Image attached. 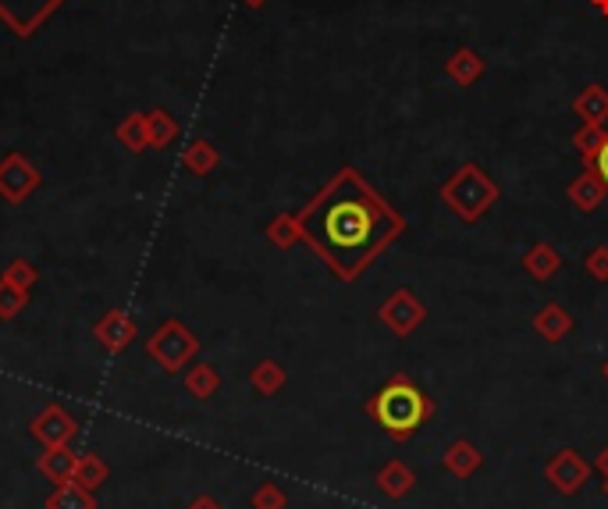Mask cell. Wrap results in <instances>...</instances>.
<instances>
[{
    "label": "cell",
    "mask_w": 608,
    "mask_h": 509,
    "mask_svg": "<svg viewBox=\"0 0 608 509\" xmlns=\"http://www.w3.org/2000/svg\"><path fill=\"white\" fill-rule=\"evenodd\" d=\"M403 214L356 168H342L300 211L303 239L342 282H356L403 236Z\"/></svg>",
    "instance_id": "1"
},
{
    "label": "cell",
    "mask_w": 608,
    "mask_h": 509,
    "mask_svg": "<svg viewBox=\"0 0 608 509\" xmlns=\"http://www.w3.org/2000/svg\"><path fill=\"white\" fill-rule=\"evenodd\" d=\"M367 413L378 421L392 438H409L423 421H431L434 403L427 392L417 389L406 374H395L388 385L367 403Z\"/></svg>",
    "instance_id": "2"
},
{
    "label": "cell",
    "mask_w": 608,
    "mask_h": 509,
    "mask_svg": "<svg viewBox=\"0 0 608 509\" xmlns=\"http://www.w3.org/2000/svg\"><path fill=\"white\" fill-rule=\"evenodd\" d=\"M438 196L445 200V207L456 214L459 221L473 225V221H481L484 214L502 200V189H498L495 178L481 168V164L467 161V164H459V168L445 178L442 189H438Z\"/></svg>",
    "instance_id": "3"
},
{
    "label": "cell",
    "mask_w": 608,
    "mask_h": 509,
    "mask_svg": "<svg viewBox=\"0 0 608 509\" xmlns=\"http://www.w3.org/2000/svg\"><path fill=\"white\" fill-rule=\"evenodd\" d=\"M147 353H150V360L161 367V371L167 374H178V371H186L192 356L200 353V339L189 332V328L182 321H164L157 332H153L147 339Z\"/></svg>",
    "instance_id": "4"
},
{
    "label": "cell",
    "mask_w": 608,
    "mask_h": 509,
    "mask_svg": "<svg viewBox=\"0 0 608 509\" xmlns=\"http://www.w3.org/2000/svg\"><path fill=\"white\" fill-rule=\"evenodd\" d=\"M378 317H381L388 328H392L398 339H406V335H413L427 321V307H423L417 296H413L409 289H395L392 296L381 303Z\"/></svg>",
    "instance_id": "5"
},
{
    "label": "cell",
    "mask_w": 608,
    "mask_h": 509,
    "mask_svg": "<svg viewBox=\"0 0 608 509\" xmlns=\"http://www.w3.org/2000/svg\"><path fill=\"white\" fill-rule=\"evenodd\" d=\"M29 435L40 442L43 449H58V445H72V438L79 435V424H75V417L64 410V406L50 403L33 417Z\"/></svg>",
    "instance_id": "6"
},
{
    "label": "cell",
    "mask_w": 608,
    "mask_h": 509,
    "mask_svg": "<svg viewBox=\"0 0 608 509\" xmlns=\"http://www.w3.org/2000/svg\"><path fill=\"white\" fill-rule=\"evenodd\" d=\"M36 189H40V171L33 168V161L22 154H8L0 161V196L8 203H25Z\"/></svg>",
    "instance_id": "7"
},
{
    "label": "cell",
    "mask_w": 608,
    "mask_h": 509,
    "mask_svg": "<svg viewBox=\"0 0 608 509\" xmlns=\"http://www.w3.org/2000/svg\"><path fill=\"white\" fill-rule=\"evenodd\" d=\"M93 335L111 356H118V353H125L136 342V321L125 310H107L93 325Z\"/></svg>",
    "instance_id": "8"
},
{
    "label": "cell",
    "mask_w": 608,
    "mask_h": 509,
    "mask_svg": "<svg viewBox=\"0 0 608 509\" xmlns=\"http://www.w3.org/2000/svg\"><path fill=\"white\" fill-rule=\"evenodd\" d=\"M484 72H487V61H484L481 50H473V47H456L452 50V58L445 61V75L463 89L481 82Z\"/></svg>",
    "instance_id": "9"
},
{
    "label": "cell",
    "mask_w": 608,
    "mask_h": 509,
    "mask_svg": "<svg viewBox=\"0 0 608 509\" xmlns=\"http://www.w3.org/2000/svg\"><path fill=\"white\" fill-rule=\"evenodd\" d=\"M566 196H569V203H573V211L594 214L608 200V189H605V182L594 171H580L573 182H569Z\"/></svg>",
    "instance_id": "10"
},
{
    "label": "cell",
    "mask_w": 608,
    "mask_h": 509,
    "mask_svg": "<svg viewBox=\"0 0 608 509\" xmlns=\"http://www.w3.org/2000/svg\"><path fill=\"white\" fill-rule=\"evenodd\" d=\"M573 114L580 118V125H608V89L591 82L573 97Z\"/></svg>",
    "instance_id": "11"
},
{
    "label": "cell",
    "mask_w": 608,
    "mask_h": 509,
    "mask_svg": "<svg viewBox=\"0 0 608 509\" xmlns=\"http://www.w3.org/2000/svg\"><path fill=\"white\" fill-rule=\"evenodd\" d=\"M548 481L559 492H577L580 485H584L587 481V467L580 463V456L573 453V449H562L559 456H555V460L548 463Z\"/></svg>",
    "instance_id": "12"
},
{
    "label": "cell",
    "mask_w": 608,
    "mask_h": 509,
    "mask_svg": "<svg viewBox=\"0 0 608 509\" xmlns=\"http://www.w3.org/2000/svg\"><path fill=\"white\" fill-rule=\"evenodd\" d=\"M75 463H79V453L72 445H58V449H43V456L36 460V470L50 485H64V481L75 478Z\"/></svg>",
    "instance_id": "13"
},
{
    "label": "cell",
    "mask_w": 608,
    "mask_h": 509,
    "mask_svg": "<svg viewBox=\"0 0 608 509\" xmlns=\"http://www.w3.org/2000/svg\"><path fill=\"white\" fill-rule=\"evenodd\" d=\"M534 332L545 342H562L573 332V314H569L562 303H548V307L534 317Z\"/></svg>",
    "instance_id": "14"
},
{
    "label": "cell",
    "mask_w": 608,
    "mask_h": 509,
    "mask_svg": "<svg viewBox=\"0 0 608 509\" xmlns=\"http://www.w3.org/2000/svg\"><path fill=\"white\" fill-rule=\"evenodd\" d=\"M43 509H97V495L83 488L79 481H64V485H54V492L47 495Z\"/></svg>",
    "instance_id": "15"
},
{
    "label": "cell",
    "mask_w": 608,
    "mask_h": 509,
    "mask_svg": "<svg viewBox=\"0 0 608 509\" xmlns=\"http://www.w3.org/2000/svg\"><path fill=\"white\" fill-rule=\"evenodd\" d=\"M523 267L537 278V282H548V278L562 267V257H559V250H555L552 243H534L527 250Z\"/></svg>",
    "instance_id": "16"
},
{
    "label": "cell",
    "mask_w": 608,
    "mask_h": 509,
    "mask_svg": "<svg viewBox=\"0 0 608 509\" xmlns=\"http://www.w3.org/2000/svg\"><path fill=\"white\" fill-rule=\"evenodd\" d=\"M217 161H221V154H217V147L211 143V139H192V143L186 147L182 154V168L189 175H211L217 168Z\"/></svg>",
    "instance_id": "17"
},
{
    "label": "cell",
    "mask_w": 608,
    "mask_h": 509,
    "mask_svg": "<svg viewBox=\"0 0 608 509\" xmlns=\"http://www.w3.org/2000/svg\"><path fill=\"white\" fill-rule=\"evenodd\" d=\"M178 122L167 111H147V136L153 150H167L178 139Z\"/></svg>",
    "instance_id": "18"
},
{
    "label": "cell",
    "mask_w": 608,
    "mask_h": 509,
    "mask_svg": "<svg viewBox=\"0 0 608 509\" xmlns=\"http://www.w3.org/2000/svg\"><path fill=\"white\" fill-rule=\"evenodd\" d=\"M284 367L278 360H261L250 371V385L261 392V396H278V392L284 389Z\"/></svg>",
    "instance_id": "19"
},
{
    "label": "cell",
    "mask_w": 608,
    "mask_h": 509,
    "mask_svg": "<svg viewBox=\"0 0 608 509\" xmlns=\"http://www.w3.org/2000/svg\"><path fill=\"white\" fill-rule=\"evenodd\" d=\"M217 389H221V374H217L211 364H197V367H189V371H186V392H189V396L211 399Z\"/></svg>",
    "instance_id": "20"
},
{
    "label": "cell",
    "mask_w": 608,
    "mask_h": 509,
    "mask_svg": "<svg viewBox=\"0 0 608 509\" xmlns=\"http://www.w3.org/2000/svg\"><path fill=\"white\" fill-rule=\"evenodd\" d=\"M107 478H111L107 463H103L97 453H86V456H79V463H75V478L72 481H79L83 488L97 492L100 485H107Z\"/></svg>",
    "instance_id": "21"
},
{
    "label": "cell",
    "mask_w": 608,
    "mask_h": 509,
    "mask_svg": "<svg viewBox=\"0 0 608 509\" xmlns=\"http://www.w3.org/2000/svg\"><path fill=\"white\" fill-rule=\"evenodd\" d=\"M25 307H29V289L0 278V321H15Z\"/></svg>",
    "instance_id": "22"
},
{
    "label": "cell",
    "mask_w": 608,
    "mask_h": 509,
    "mask_svg": "<svg viewBox=\"0 0 608 509\" xmlns=\"http://www.w3.org/2000/svg\"><path fill=\"white\" fill-rule=\"evenodd\" d=\"M118 143L125 150H132V154H139V150L150 147V136H147V114H128V118L118 125Z\"/></svg>",
    "instance_id": "23"
},
{
    "label": "cell",
    "mask_w": 608,
    "mask_h": 509,
    "mask_svg": "<svg viewBox=\"0 0 608 509\" xmlns=\"http://www.w3.org/2000/svg\"><path fill=\"white\" fill-rule=\"evenodd\" d=\"M267 239L275 246H281V250H289L295 239H303V232H300V214H281V218H275L267 225Z\"/></svg>",
    "instance_id": "24"
},
{
    "label": "cell",
    "mask_w": 608,
    "mask_h": 509,
    "mask_svg": "<svg viewBox=\"0 0 608 509\" xmlns=\"http://www.w3.org/2000/svg\"><path fill=\"white\" fill-rule=\"evenodd\" d=\"M445 463H448L452 470H456V474H470V470L481 467V453H477L470 442H456V445L448 449Z\"/></svg>",
    "instance_id": "25"
},
{
    "label": "cell",
    "mask_w": 608,
    "mask_h": 509,
    "mask_svg": "<svg viewBox=\"0 0 608 509\" xmlns=\"http://www.w3.org/2000/svg\"><path fill=\"white\" fill-rule=\"evenodd\" d=\"M378 485L388 492V495H403L409 485H413V474L403 467V463H392V467H384L381 474H378Z\"/></svg>",
    "instance_id": "26"
},
{
    "label": "cell",
    "mask_w": 608,
    "mask_h": 509,
    "mask_svg": "<svg viewBox=\"0 0 608 509\" xmlns=\"http://www.w3.org/2000/svg\"><path fill=\"white\" fill-rule=\"evenodd\" d=\"M605 125H580V129L573 132V147H577V154L580 157H591L594 150L601 147V139H605Z\"/></svg>",
    "instance_id": "27"
},
{
    "label": "cell",
    "mask_w": 608,
    "mask_h": 509,
    "mask_svg": "<svg viewBox=\"0 0 608 509\" xmlns=\"http://www.w3.org/2000/svg\"><path fill=\"white\" fill-rule=\"evenodd\" d=\"M0 278H8V282H15L22 289H33L36 282H40V271H36V267L25 260V257H15V260L4 267V275H0Z\"/></svg>",
    "instance_id": "28"
},
{
    "label": "cell",
    "mask_w": 608,
    "mask_h": 509,
    "mask_svg": "<svg viewBox=\"0 0 608 509\" xmlns=\"http://www.w3.org/2000/svg\"><path fill=\"white\" fill-rule=\"evenodd\" d=\"M253 509H284L289 506V499H284V492L278 485H261L253 492Z\"/></svg>",
    "instance_id": "29"
},
{
    "label": "cell",
    "mask_w": 608,
    "mask_h": 509,
    "mask_svg": "<svg viewBox=\"0 0 608 509\" xmlns=\"http://www.w3.org/2000/svg\"><path fill=\"white\" fill-rule=\"evenodd\" d=\"M584 267L594 282H608V246H594L584 257Z\"/></svg>",
    "instance_id": "30"
},
{
    "label": "cell",
    "mask_w": 608,
    "mask_h": 509,
    "mask_svg": "<svg viewBox=\"0 0 608 509\" xmlns=\"http://www.w3.org/2000/svg\"><path fill=\"white\" fill-rule=\"evenodd\" d=\"M584 164H587V171H594L605 182V189H608V132H605V139H601V147L594 150L591 157H584Z\"/></svg>",
    "instance_id": "31"
},
{
    "label": "cell",
    "mask_w": 608,
    "mask_h": 509,
    "mask_svg": "<svg viewBox=\"0 0 608 509\" xmlns=\"http://www.w3.org/2000/svg\"><path fill=\"white\" fill-rule=\"evenodd\" d=\"M186 509H225V506L217 502L214 495H200V499H192V502H189Z\"/></svg>",
    "instance_id": "32"
},
{
    "label": "cell",
    "mask_w": 608,
    "mask_h": 509,
    "mask_svg": "<svg viewBox=\"0 0 608 509\" xmlns=\"http://www.w3.org/2000/svg\"><path fill=\"white\" fill-rule=\"evenodd\" d=\"M591 8L598 11L601 18H608V0H591Z\"/></svg>",
    "instance_id": "33"
},
{
    "label": "cell",
    "mask_w": 608,
    "mask_h": 509,
    "mask_svg": "<svg viewBox=\"0 0 608 509\" xmlns=\"http://www.w3.org/2000/svg\"><path fill=\"white\" fill-rule=\"evenodd\" d=\"M242 4H245V8H253V11H256V8H264V4H267V0H242Z\"/></svg>",
    "instance_id": "34"
},
{
    "label": "cell",
    "mask_w": 608,
    "mask_h": 509,
    "mask_svg": "<svg viewBox=\"0 0 608 509\" xmlns=\"http://www.w3.org/2000/svg\"><path fill=\"white\" fill-rule=\"evenodd\" d=\"M598 467H601V470H605V474H608V449L601 453V460H598Z\"/></svg>",
    "instance_id": "35"
},
{
    "label": "cell",
    "mask_w": 608,
    "mask_h": 509,
    "mask_svg": "<svg viewBox=\"0 0 608 509\" xmlns=\"http://www.w3.org/2000/svg\"><path fill=\"white\" fill-rule=\"evenodd\" d=\"M601 371H605V381H608V360H605V367H601Z\"/></svg>",
    "instance_id": "36"
},
{
    "label": "cell",
    "mask_w": 608,
    "mask_h": 509,
    "mask_svg": "<svg viewBox=\"0 0 608 509\" xmlns=\"http://www.w3.org/2000/svg\"><path fill=\"white\" fill-rule=\"evenodd\" d=\"M605 492H608V485H605Z\"/></svg>",
    "instance_id": "37"
}]
</instances>
